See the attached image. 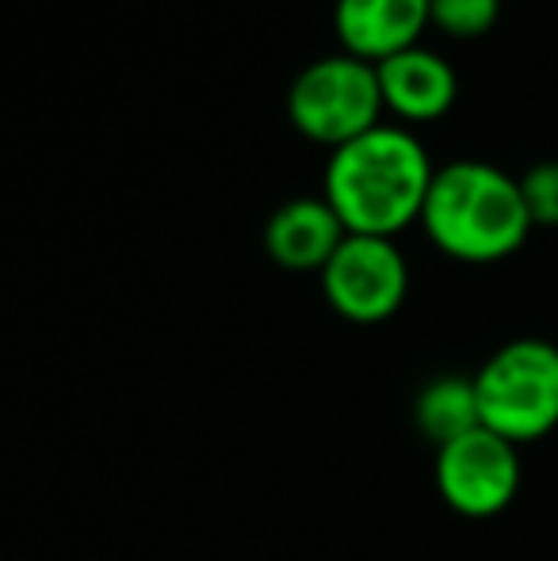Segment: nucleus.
I'll return each instance as SVG.
<instances>
[{
    "label": "nucleus",
    "mask_w": 558,
    "mask_h": 561,
    "mask_svg": "<svg viewBox=\"0 0 558 561\" xmlns=\"http://www.w3.org/2000/svg\"><path fill=\"white\" fill-rule=\"evenodd\" d=\"M432 176L436 169L418 134L379 123L375 130L352 138L349 146L333 149L321 199L333 207L349 233L395 241V233L421 222Z\"/></svg>",
    "instance_id": "nucleus-1"
},
{
    "label": "nucleus",
    "mask_w": 558,
    "mask_h": 561,
    "mask_svg": "<svg viewBox=\"0 0 558 561\" xmlns=\"http://www.w3.org/2000/svg\"><path fill=\"white\" fill-rule=\"evenodd\" d=\"M421 226L444 256L463 264H498L524 249L532 226L521 180L486 161L436 169L424 195Z\"/></svg>",
    "instance_id": "nucleus-2"
},
{
    "label": "nucleus",
    "mask_w": 558,
    "mask_h": 561,
    "mask_svg": "<svg viewBox=\"0 0 558 561\" xmlns=\"http://www.w3.org/2000/svg\"><path fill=\"white\" fill-rule=\"evenodd\" d=\"M482 428L524 447L558 428V344L516 336L501 344L475 375Z\"/></svg>",
    "instance_id": "nucleus-3"
},
{
    "label": "nucleus",
    "mask_w": 558,
    "mask_h": 561,
    "mask_svg": "<svg viewBox=\"0 0 558 561\" xmlns=\"http://www.w3.org/2000/svg\"><path fill=\"white\" fill-rule=\"evenodd\" d=\"M383 115L379 73L372 61L329 54L303 69L287 89V118L303 138L341 149L375 130Z\"/></svg>",
    "instance_id": "nucleus-4"
},
{
    "label": "nucleus",
    "mask_w": 558,
    "mask_h": 561,
    "mask_svg": "<svg viewBox=\"0 0 558 561\" xmlns=\"http://www.w3.org/2000/svg\"><path fill=\"white\" fill-rule=\"evenodd\" d=\"M321 295L352 325H379L410 295V264L390 237L349 233L321 267Z\"/></svg>",
    "instance_id": "nucleus-5"
},
{
    "label": "nucleus",
    "mask_w": 558,
    "mask_h": 561,
    "mask_svg": "<svg viewBox=\"0 0 558 561\" xmlns=\"http://www.w3.org/2000/svg\"><path fill=\"white\" fill-rule=\"evenodd\" d=\"M440 501L467 519H493L521 493V447L490 428H475L436 447Z\"/></svg>",
    "instance_id": "nucleus-6"
},
{
    "label": "nucleus",
    "mask_w": 558,
    "mask_h": 561,
    "mask_svg": "<svg viewBox=\"0 0 558 561\" xmlns=\"http://www.w3.org/2000/svg\"><path fill=\"white\" fill-rule=\"evenodd\" d=\"M333 27L344 54L379 66L410 46H421L429 0H337Z\"/></svg>",
    "instance_id": "nucleus-7"
},
{
    "label": "nucleus",
    "mask_w": 558,
    "mask_h": 561,
    "mask_svg": "<svg viewBox=\"0 0 558 561\" xmlns=\"http://www.w3.org/2000/svg\"><path fill=\"white\" fill-rule=\"evenodd\" d=\"M383 92V112H395L402 123H436L452 112L459 96V77L436 50L410 46L375 66Z\"/></svg>",
    "instance_id": "nucleus-8"
},
{
    "label": "nucleus",
    "mask_w": 558,
    "mask_h": 561,
    "mask_svg": "<svg viewBox=\"0 0 558 561\" xmlns=\"http://www.w3.org/2000/svg\"><path fill=\"white\" fill-rule=\"evenodd\" d=\"M349 237L341 218L333 215L326 199H287L283 207L272 210L269 226H264V249L287 272H321L337 244Z\"/></svg>",
    "instance_id": "nucleus-9"
},
{
    "label": "nucleus",
    "mask_w": 558,
    "mask_h": 561,
    "mask_svg": "<svg viewBox=\"0 0 558 561\" xmlns=\"http://www.w3.org/2000/svg\"><path fill=\"white\" fill-rule=\"evenodd\" d=\"M413 421L418 432L429 444L444 447L452 439L467 436V432L482 428V413H478V393L475 375H440L418 393L413 401Z\"/></svg>",
    "instance_id": "nucleus-10"
},
{
    "label": "nucleus",
    "mask_w": 558,
    "mask_h": 561,
    "mask_svg": "<svg viewBox=\"0 0 558 561\" xmlns=\"http://www.w3.org/2000/svg\"><path fill=\"white\" fill-rule=\"evenodd\" d=\"M501 15V0H429V23L452 38H482Z\"/></svg>",
    "instance_id": "nucleus-11"
},
{
    "label": "nucleus",
    "mask_w": 558,
    "mask_h": 561,
    "mask_svg": "<svg viewBox=\"0 0 558 561\" xmlns=\"http://www.w3.org/2000/svg\"><path fill=\"white\" fill-rule=\"evenodd\" d=\"M521 180V195L524 207H528L532 226H558V161H539L532 164Z\"/></svg>",
    "instance_id": "nucleus-12"
}]
</instances>
